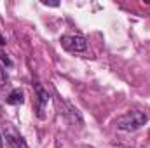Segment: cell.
Segmentation results:
<instances>
[{
  "mask_svg": "<svg viewBox=\"0 0 150 148\" xmlns=\"http://www.w3.org/2000/svg\"><path fill=\"white\" fill-rule=\"evenodd\" d=\"M147 120H149V115L145 111L129 110V111H126L124 115L115 118V125H117V129H120L124 132H134L140 127H143L147 124Z\"/></svg>",
  "mask_w": 150,
  "mask_h": 148,
  "instance_id": "obj_1",
  "label": "cell"
},
{
  "mask_svg": "<svg viewBox=\"0 0 150 148\" xmlns=\"http://www.w3.org/2000/svg\"><path fill=\"white\" fill-rule=\"evenodd\" d=\"M61 45L68 52H84L87 49V40L80 35H63Z\"/></svg>",
  "mask_w": 150,
  "mask_h": 148,
  "instance_id": "obj_2",
  "label": "cell"
},
{
  "mask_svg": "<svg viewBox=\"0 0 150 148\" xmlns=\"http://www.w3.org/2000/svg\"><path fill=\"white\" fill-rule=\"evenodd\" d=\"M4 136H5V141L9 143L11 148H30L26 145L25 138H23L11 124H5V125H4Z\"/></svg>",
  "mask_w": 150,
  "mask_h": 148,
  "instance_id": "obj_3",
  "label": "cell"
},
{
  "mask_svg": "<svg viewBox=\"0 0 150 148\" xmlns=\"http://www.w3.org/2000/svg\"><path fill=\"white\" fill-rule=\"evenodd\" d=\"M35 94H37V117L44 118L45 117V108L49 103V92L42 84H35Z\"/></svg>",
  "mask_w": 150,
  "mask_h": 148,
  "instance_id": "obj_4",
  "label": "cell"
},
{
  "mask_svg": "<svg viewBox=\"0 0 150 148\" xmlns=\"http://www.w3.org/2000/svg\"><path fill=\"white\" fill-rule=\"evenodd\" d=\"M5 103H7V105H23V103H25V92H23L21 89L11 91V94L5 98Z\"/></svg>",
  "mask_w": 150,
  "mask_h": 148,
  "instance_id": "obj_5",
  "label": "cell"
},
{
  "mask_svg": "<svg viewBox=\"0 0 150 148\" xmlns=\"http://www.w3.org/2000/svg\"><path fill=\"white\" fill-rule=\"evenodd\" d=\"M0 59H2L7 66H12V61H11V59L7 58V54H5V52H2V51H0Z\"/></svg>",
  "mask_w": 150,
  "mask_h": 148,
  "instance_id": "obj_6",
  "label": "cell"
},
{
  "mask_svg": "<svg viewBox=\"0 0 150 148\" xmlns=\"http://www.w3.org/2000/svg\"><path fill=\"white\" fill-rule=\"evenodd\" d=\"M5 80H7V77H5V72H4V70L0 68V87H2L4 84H5Z\"/></svg>",
  "mask_w": 150,
  "mask_h": 148,
  "instance_id": "obj_7",
  "label": "cell"
},
{
  "mask_svg": "<svg viewBox=\"0 0 150 148\" xmlns=\"http://www.w3.org/2000/svg\"><path fill=\"white\" fill-rule=\"evenodd\" d=\"M44 4H45V5H52V7H56V5H58V2H44Z\"/></svg>",
  "mask_w": 150,
  "mask_h": 148,
  "instance_id": "obj_8",
  "label": "cell"
},
{
  "mask_svg": "<svg viewBox=\"0 0 150 148\" xmlns=\"http://www.w3.org/2000/svg\"><path fill=\"white\" fill-rule=\"evenodd\" d=\"M2 45H5V38L0 35V47H2Z\"/></svg>",
  "mask_w": 150,
  "mask_h": 148,
  "instance_id": "obj_9",
  "label": "cell"
},
{
  "mask_svg": "<svg viewBox=\"0 0 150 148\" xmlns=\"http://www.w3.org/2000/svg\"><path fill=\"white\" fill-rule=\"evenodd\" d=\"M2 141H4V140H2V134H0V148H2Z\"/></svg>",
  "mask_w": 150,
  "mask_h": 148,
  "instance_id": "obj_10",
  "label": "cell"
}]
</instances>
